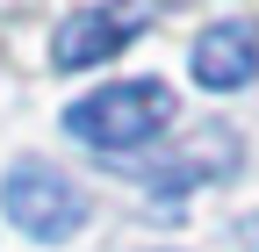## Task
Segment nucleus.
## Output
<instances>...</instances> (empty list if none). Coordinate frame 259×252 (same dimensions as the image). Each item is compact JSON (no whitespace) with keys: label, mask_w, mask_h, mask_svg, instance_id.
Here are the masks:
<instances>
[{"label":"nucleus","mask_w":259,"mask_h":252,"mask_svg":"<svg viewBox=\"0 0 259 252\" xmlns=\"http://www.w3.org/2000/svg\"><path fill=\"white\" fill-rule=\"evenodd\" d=\"M166 122H173V87L166 79H115V87L65 108V130L79 144H94V151H137Z\"/></svg>","instance_id":"nucleus-1"},{"label":"nucleus","mask_w":259,"mask_h":252,"mask_svg":"<svg viewBox=\"0 0 259 252\" xmlns=\"http://www.w3.org/2000/svg\"><path fill=\"white\" fill-rule=\"evenodd\" d=\"M0 209L15 216L22 238H44V245L79 238V224H87V195H79L58 166H44V159L8 166V180H0Z\"/></svg>","instance_id":"nucleus-2"},{"label":"nucleus","mask_w":259,"mask_h":252,"mask_svg":"<svg viewBox=\"0 0 259 252\" xmlns=\"http://www.w3.org/2000/svg\"><path fill=\"white\" fill-rule=\"evenodd\" d=\"M158 15V0H115V8H87L58 29V44H51V65L58 72H87V65H101V58H115L137 29Z\"/></svg>","instance_id":"nucleus-3"},{"label":"nucleus","mask_w":259,"mask_h":252,"mask_svg":"<svg viewBox=\"0 0 259 252\" xmlns=\"http://www.w3.org/2000/svg\"><path fill=\"white\" fill-rule=\"evenodd\" d=\"M194 79L209 94H238L259 79V29L252 22H216L202 29V44H194Z\"/></svg>","instance_id":"nucleus-4"},{"label":"nucleus","mask_w":259,"mask_h":252,"mask_svg":"<svg viewBox=\"0 0 259 252\" xmlns=\"http://www.w3.org/2000/svg\"><path fill=\"white\" fill-rule=\"evenodd\" d=\"M231 173H238V137H231V130L194 137V144L180 151L166 173H151V195H166V216H158V224H180L173 209H180V195H187L194 180H231Z\"/></svg>","instance_id":"nucleus-5"},{"label":"nucleus","mask_w":259,"mask_h":252,"mask_svg":"<svg viewBox=\"0 0 259 252\" xmlns=\"http://www.w3.org/2000/svg\"><path fill=\"white\" fill-rule=\"evenodd\" d=\"M238 238H245V252H259V209H252V216H238Z\"/></svg>","instance_id":"nucleus-6"}]
</instances>
